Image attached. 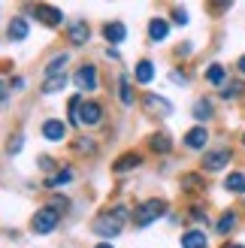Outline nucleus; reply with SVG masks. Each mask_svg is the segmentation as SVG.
<instances>
[{
    "label": "nucleus",
    "mask_w": 245,
    "mask_h": 248,
    "mask_svg": "<svg viewBox=\"0 0 245 248\" xmlns=\"http://www.w3.org/2000/svg\"><path fill=\"white\" fill-rule=\"evenodd\" d=\"M82 145H79V152H88V155H94V145H91V140H79Z\"/></svg>",
    "instance_id": "30"
},
{
    "label": "nucleus",
    "mask_w": 245,
    "mask_h": 248,
    "mask_svg": "<svg viewBox=\"0 0 245 248\" xmlns=\"http://www.w3.org/2000/svg\"><path fill=\"white\" fill-rule=\"evenodd\" d=\"M224 188L233 191V194H245V172H230L227 182H224Z\"/></svg>",
    "instance_id": "17"
},
{
    "label": "nucleus",
    "mask_w": 245,
    "mask_h": 248,
    "mask_svg": "<svg viewBox=\"0 0 245 248\" xmlns=\"http://www.w3.org/2000/svg\"><path fill=\"white\" fill-rule=\"evenodd\" d=\"M118 91H121V103H124V106H130V103H133V94H130V76H121Z\"/></svg>",
    "instance_id": "21"
},
{
    "label": "nucleus",
    "mask_w": 245,
    "mask_h": 248,
    "mask_svg": "<svg viewBox=\"0 0 245 248\" xmlns=\"http://www.w3.org/2000/svg\"><path fill=\"white\" fill-rule=\"evenodd\" d=\"M137 79L142 85L154 79V64H152V61H139V64H137Z\"/></svg>",
    "instance_id": "18"
},
{
    "label": "nucleus",
    "mask_w": 245,
    "mask_h": 248,
    "mask_svg": "<svg viewBox=\"0 0 245 248\" xmlns=\"http://www.w3.org/2000/svg\"><path fill=\"white\" fill-rule=\"evenodd\" d=\"M242 142H245V136H242Z\"/></svg>",
    "instance_id": "38"
},
{
    "label": "nucleus",
    "mask_w": 245,
    "mask_h": 248,
    "mask_svg": "<svg viewBox=\"0 0 245 248\" xmlns=\"http://www.w3.org/2000/svg\"><path fill=\"white\" fill-rule=\"evenodd\" d=\"M33 12H36V18H40L46 28H58L61 21H64V16H61V9H55V6H48V3H40V6H33Z\"/></svg>",
    "instance_id": "5"
},
{
    "label": "nucleus",
    "mask_w": 245,
    "mask_h": 248,
    "mask_svg": "<svg viewBox=\"0 0 245 248\" xmlns=\"http://www.w3.org/2000/svg\"><path fill=\"white\" fill-rule=\"evenodd\" d=\"M76 85L82 91H94L97 88V73H94V67L88 64V67H82L79 73H76Z\"/></svg>",
    "instance_id": "9"
},
{
    "label": "nucleus",
    "mask_w": 245,
    "mask_h": 248,
    "mask_svg": "<svg viewBox=\"0 0 245 248\" xmlns=\"http://www.w3.org/2000/svg\"><path fill=\"white\" fill-rule=\"evenodd\" d=\"M206 79H209L212 85H221L224 82V67L221 64H212L209 70H206Z\"/></svg>",
    "instance_id": "22"
},
{
    "label": "nucleus",
    "mask_w": 245,
    "mask_h": 248,
    "mask_svg": "<svg viewBox=\"0 0 245 248\" xmlns=\"http://www.w3.org/2000/svg\"><path fill=\"white\" fill-rule=\"evenodd\" d=\"M233 227H236V215H233V212H227L221 221H218V233H230Z\"/></svg>",
    "instance_id": "25"
},
{
    "label": "nucleus",
    "mask_w": 245,
    "mask_h": 248,
    "mask_svg": "<svg viewBox=\"0 0 245 248\" xmlns=\"http://www.w3.org/2000/svg\"><path fill=\"white\" fill-rule=\"evenodd\" d=\"M164 212H167L164 200H157V197H154V200H145L142 206H137V212H133V224H137V227H149L152 221H157Z\"/></svg>",
    "instance_id": "2"
},
{
    "label": "nucleus",
    "mask_w": 245,
    "mask_h": 248,
    "mask_svg": "<svg viewBox=\"0 0 245 248\" xmlns=\"http://www.w3.org/2000/svg\"><path fill=\"white\" fill-rule=\"evenodd\" d=\"M167 33H169V24L164 18L149 21V36H152V40H167Z\"/></svg>",
    "instance_id": "16"
},
{
    "label": "nucleus",
    "mask_w": 245,
    "mask_h": 248,
    "mask_svg": "<svg viewBox=\"0 0 245 248\" xmlns=\"http://www.w3.org/2000/svg\"><path fill=\"white\" fill-rule=\"evenodd\" d=\"M6 33H9V40H24V36H28V21H24V18H12Z\"/></svg>",
    "instance_id": "15"
},
{
    "label": "nucleus",
    "mask_w": 245,
    "mask_h": 248,
    "mask_svg": "<svg viewBox=\"0 0 245 248\" xmlns=\"http://www.w3.org/2000/svg\"><path fill=\"white\" fill-rule=\"evenodd\" d=\"M97 248H112V245H106V242H103V245H97Z\"/></svg>",
    "instance_id": "36"
},
{
    "label": "nucleus",
    "mask_w": 245,
    "mask_h": 248,
    "mask_svg": "<svg viewBox=\"0 0 245 248\" xmlns=\"http://www.w3.org/2000/svg\"><path fill=\"white\" fill-rule=\"evenodd\" d=\"M64 85H67V76H52V79H46V82H43V94L64 91Z\"/></svg>",
    "instance_id": "19"
},
{
    "label": "nucleus",
    "mask_w": 245,
    "mask_h": 248,
    "mask_svg": "<svg viewBox=\"0 0 245 248\" xmlns=\"http://www.w3.org/2000/svg\"><path fill=\"white\" fill-rule=\"evenodd\" d=\"M58 221H61V215L55 212L52 206H46V209H40V212L31 218V230L33 233H52L58 227Z\"/></svg>",
    "instance_id": "3"
},
{
    "label": "nucleus",
    "mask_w": 245,
    "mask_h": 248,
    "mask_svg": "<svg viewBox=\"0 0 245 248\" xmlns=\"http://www.w3.org/2000/svg\"><path fill=\"white\" fill-rule=\"evenodd\" d=\"M124 221H127V209L118 206V209H112V212H103L100 218L94 221V233H97V236H103V239H112V236L121 233Z\"/></svg>",
    "instance_id": "1"
},
{
    "label": "nucleus",
    "mask_w": 245,
    "mask_h": 248,
    "mask_svg": "<svg viewBox=\"0 0 245 248\" xmlns=\"http://www.w3.org/2000/svg\"><path fill=\"white\" fill-rule=\"evenodd\" d=\"M185 188H200V179L197 176H188L185 179Z\"/></svg>",
    "instance_id": "33"
},
{
    "label": "nucleus",
    "mask_w": 245,
    "mask_h": 248,
    "mask_svg": "<svg viewBox=\"0 0 245 248\" xmlns=\"http://www.w3.org/2000/svg\"><path fill=\"white\" fill-rule=\"evenodd\" d=\"M239 91H242L239 85H227V88H224V94H221V97H224V100H230V97H236Z\"/></svg>",
    "instance_id": "29"
},
{
    "label": "nucleus",
    "mask_w": 245,
    "mask_h": 248,
    "mask_svg": "<svg viewBox=\"0 0 245 248\" xmlns=\"http://www.w3.org/2000/svg\"><path fill=\"white\" fill-rule=\"evenodd\" d=\"M64 64H67V55H58L52 64L46 67V79H52V76H64V70H61Z\"/></svg>",
    "instance_id": "20"
},
{
    "label": "nucleus",
    "mask_w": 245,
    "mask_h": 248,
    "mask_svg": "<svg viewBox=\"0 0 245 248\" xmlns=\"http://www.w3.org/2000/svg\"><path fill=\"white\" fill-rule=\"evenodd\" d=\"M227 164H230V152H227V148H221V152H212V155L203 157V170H209V172L224 170Z\"/></svg>",
    "instance_id": "7"
},
{
    "label": "nucleus",
    "mask_w": 245,
    "mask_h": 248,
    "mask_svg": "<svg viewBox=\"0 0 245 248\" xmlns=\"http://www.w3.org/2000/svg\"><path fill=\"white\" fill-rule=\"evenodd\" d=\"M139 164H142V157H139V155H133V152H130V155H121V157L115 160V172H127V170H137Z\"/></svg>",
    "instance_id": "14"
},
{
    "label": "nucleus",
    "mask_w": 245,
    "mask_h": 248,
    "mask_svg": "<svg viewBox=\"0 0 245 248\" xmlns=\"http://www.w3.org/2000/svg\"><path fill=\"white\" fill-rule=\"evenodd\" d=\"M43 136H46V140H64V136H67V124L64 121H46L43 124Z\"/></svg>",
    "instance_id": "10"
},
{
    "label": "nucleus",
    "mask_w": 245,
    "mask_h": 248,
    "mask_svg": "<svg viewBox=\"0 0 245 248\" xmlns=\"http://www.w3.org/2000/svg\"><path fill=\"white\" fill-rule=\"evenodd\" d=\"M173 18H176V24H188V12L182 9V6H176L173 9Z\"/></svg>",
    "instance_id": "28"
},
{
    "label": "nucleus",
    "mask_w": 245,
    "mask_h": 248,
    "mask_svg": "<svg viewBox=\"0 0 245 248\" xmlns=\"http://www.w3.org/2000/svg\"><path fill=\"white\" fill-rule=\"evenodd\" d=\"M227 248H242V245H227Z\"/></svg>",
    "instance_id": "37"
},
{
    "label": "nucleus",
    "mask_w": 245,
    "mask_h": 248,
    "mask_svg": "<svg viewBox=\"0 0 245 248\" xmlns=\"http://www.w3.org/2000/svg\"><path fill=\"white\" fill-rule=\"evenodd\" d=\"M9 152H12V155H15V152H21V136H15V140L9 142Z\"/></svg>",
    "instance_id": "32"
},
{
    "label": "nucleus",
    "mask_w": 245,
    "mask_h": 248,
    "mask_svg": "<svg viewBox=\"0 0 245 248\" xmlns=\"http://www.w3.org/2000/svg\"><path fill=\"white\" fill-rule=\"evenodd\" d=\"M152 148H154V152H161V155H167L169 152V140H167L164 133H154L152 136Z\"/></svg>",
    "instance_id": "24"
},
{
    "label": "nucleus",
    "mask_w": 245,
    "mask_h": 248,
    "mask_svg": "<svg viewBox=\"0 0 245 248\" xmlns=\"http://www.w3.org/2000/svg\"><path fill=\"white\" fill-rule=\"evenodd\" d=\"M212 115V103L209 100H200L197 106H194V118H200V121H206V118H209Z\"/></svg>",
    "instance_id": "23"
},
{
    "label": "nucleus",
    "mask_w": 245,
    "mask_h": 248,
    "mask_svg": "<svg viewBox=\"0 0 245 248\" xmlns=\"http://www.w3.org/2000/svg\"><path fill=\"white\" fill-rule=\"evenodd\" d=\"M182 248H206V233L203 230H188L182 236Z\"/></svg>",
    "instance_id": "13"
},
{
    "label": "nucleus",
    "mask_w": 245,
    "mask_h": 248,
    "mask_svg": "<svg viewBox=\"0 0 245 248\" xmlns=\"http://www.w3.org/2000/svg\"><path fill=\"white\" fill-rule=\"evenodd\" d=\"M142 106L149 109L152 115H154V112H157V115H169V112H173V103H169V100H164V97H157V94H145Z\"/></svg>",
    "instance_id": "6"
},
{
    "label": "nucleus",
    "mask_w": 245,
    "mask_h": 248,
    "mask_svg": "<svg viewBox=\"0 0 245 248\" xmlns=\"http://www.w3.org/2000/svg\"><path fill=\"white\" fill-rule=\"evenodd\" d=\"M6 97V82H0V100Z\"/></svg>",
    "instance_id": "34"
},
{
    "label": "nucleus",
    "mask_w": 245,
    "mask_h": 248,
    "mask_svg": "<svg viewBox=\"0 0 245 248\" xmlns=\"http://www.w3.org/2000/svg\"><path fill=\"white\" fill-rule=\"evenodd\" d=\"M206 140H209L206 127H194V130H188V133H185V145H188V148H203V145H206Z\"/></svg>",
    "instance_id": "12"
},
{
    "label": "nucleus",
    "mask_w": 245,
    "mask_h": 248,
    "mask_svg": "<svg viewBox=\"0 0 245 248\" xmlns=\"http://www.w3.org/2000/svg\"><path fill=\"white\" fill-rule=\"evenodd\" d=\"M100 118H103L100 103H94V100H82V106H79V124H100Z\"/></svg>",
    "instance_id": "4"
},
{
    "label": "nucleus",
    "mask_w": 245,
    "mask_h": 248,
    "mask_svg": "<svg viewBox=\"0 0 245 248\" xmlns=\"http://www.w3.org/2000/svg\"><path fill=\"white\" fill-rule=\"evenodd\" d=\"M79 106H82V97H73V100H70V118H73V124H79Z\"/></svg>",
    "instance_id": "27"
},
{
    "label": "nucleus",
    "mask_w": 245,
    "mask_h": 248,
    "mask_svg": "<svg viewBox=\"0 0 245 248\" xmlns=\"http://www.w3.org/2000/svg\"><path fill=\"white\" fill-rule=\"evenodd\" d=\"M70 179H73V172H70V170H64V172H58V176H52L46 185H48V188H55V185H67Z\"/></svg>",
    "instance_id": "26"
},
{
    "label": "nucleus",
    "mask_w": 245,
    "mask_h": 248,
    "mask_svg": "<svg viewBox=\"0 0 245 248\" xmlns=\"http://www.w3.org/2000/svg\"><path fill=\"white\" fill-rule=\"evenodd\" d=\"M103 36H106L109 43H121V40L127 36V28H124L121 21H109L106 28H103Z\"/></svg>",
    "instance_id": "11"
},
{
    "label": "nucleus",
    "mask_w": 245,
    "mask_h": 248,
    "mask_svg": "<svg viewBox=\"0 0 245 248\" xmlns=\"http://www.w3.org/2000/svg\"><path fill=\"white\" fill-rule=\"evenodd\" d=\"M52 209H67V200L64 197H52Z\"/></svg>",
    "instance_id": "31"
},
{
    "label": "nucleus",
    "mask_w": 245,
    "mask_h": 248,
    "mask_svg": "<svg viewBox=\"0 0 245 248\" xmlns=\"http://www.w3.org/2000/svg\"><path fill=\"white\" fill-rule=\"evenodd\" d=\"M239 73H242V76H245V55L239 58Z\"/></svg>",
    "instance_id": "35"
},
{
    "label": "nucleus",
    "mask_w": 245,
    "mask_h": 248,
    "mask_svg": "<svg viewBox=\"0 0 245 248\" xmlns=\"http://www.w3.org/2000/svg\"><path fill=\"white\" fill-rule=\"evenodd\" d=\"M67 36H70L73 46H85V43H88V36H91V31H88V24H85V21H70Z\"/></svg>",
    "instance_id": "8"
}]
</instances>
